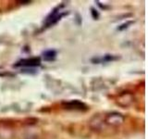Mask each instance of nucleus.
Masks as SVG:
<instances>
[{
	"label": "nucleus",
	"mask_w": 148,
	"mask_h": 139,
	"mask_svg": "<svg viewBox=\"0 0 148 139\" xmlns=\"http://www.w3.org/2000/svg\"><path fill=\"white\" fill-rule=\"evenodd\" d=\"M125 120V118L122 114L119 112H110L108 113L104 118V122L106 125H109V126L118 127L123 124Z\"/></svg>",
	"instance_id": "1"
},
{
	"label": "nucleus",
	"mask_w": 148,
	"mask_h": 139,
	"mask_svg": "<svg viewBox=\"0 0 148 139\" xmlns=\"http://www.w3.org/2000/svg\"><path fill=\"white\" fill-rule=\"evenodd\" d=\"M62 8V6L60 7H58L53 9V11L51 12L49 15L47 16V18L45 19V25L46 27H50L54 25L55 23H57L60 19H61L65 14L66 13H60L59 14V11H60V8Z\"/></svg>",
	"instance_id": "2"
},
{
	"label": "nucleus",
	"mask_w": 148,
	"mask_h": 139,
	"mask_svg": "<svg viewBox=\"0 0 148 139\" xmlns=\"http://www.w3.org/2000/svg\"><path fill=\"white\" fill-rule=\"evenodd\" d=\"M64 109H74V110H86L88 109V107L82 101L79 100H71V101H65L62 103Z\"/></svg>",
	"instance_id": "3"
},
{
	"label": "nucleus",
	"mask_w": 148,
	"mask_h": 139,
	"mask_svg": "<svg viewBox=\"0 0 148 139\" xmlns=\"http://www.w3.org/2000/svg\"><path fill=\"white\" fill-rule=\"evenodd\" d=\"M89 125L90 127L95 130V131H101L105 128V122H104V118H102L100 115H95L92 116V119L89 122Z\"/></svg>",
	"instance_id": "4"
},
{
	"label": "nucleus",
	"mask_w": 148,
	"mask_h": 139,
	"mask_svg": "<svg viewBox=\"0 0 148 139\" xmlns=\"http://www.w3.org/2000/svg\"><path fill=\"white\" fill-rule=\"evenodd\" d=\"M133 103V96L131 93H128V92H125L122 93L118 97V104L121 107H129L131 106Z\"/></svg>",
	"instance_id": "5"
},
{
	"label": "nucleus",
	"mask_w": 148,
	"mask_h": 139,
	"mask_svg": "<svg viewBox=\"0 0 148 139\" xmlns=\"http://www.w3.org/2000/svg\"><path fill=\"white\" fill-rule=\"evenodd\" d=\"M41 63L40 58H25L20 60L15 66L16 67H34V66H39Z\"/></svg>",
	"instance_id": "6"
},
{
	"label": "nucleus",
	"mask_w": 148,
	"mask_h": 139,
	"mask_svg": "<svg viewBox=\"0 0 148 139\" xmlns=\"http://www.w3.org/2000/svg\"><path fill=\"white\" fill-rule=\"evenodd\" d=\"M43 56H44V58L45 60H53L56 56H57V52H56L55 50H46L43 53Z\"/></svg>",
	"instance_id": "7"
},
{
	"label": "nucleus",
	"mask_w": 148,
	"mask_h": 139,
	"mask_svg": "<svg viewBox=\"0 0 148 139\" xmlns=\"http://www.w3.org/2000/svg\"><path fill=\"white\" fill-rule=\"evenodd\" d=\"M119 57H115L113 55H106L104 56V58H102V61H112V60H116L118 59Z\"/></svg>",
	"instance_id": "8"
},
{
	"label": "nucleus",
	"mask_w": 148,
	"mask_h": 139,
	"mask_svg": "<svg viewBox=\"0 0 148 139\" xmlns=\"http://www.w3.org/2000/svg\"><path fill=\"white\" fill-rule=\"evenodd\" d=\"M132 23H133V21H128V22H126V23H123L122 25H120V26L118 28V30H119V31H122V30L127 29V28H128L130 25H132Z\"/></svg>",
	"instance_id": "9"
},
{
	"label": "nucleus",
	"mask_w": 148,
	"mask_h": 139,
	"mask_svg": "<svg viewBox=\"0 0 148 139\" xmlns=\"http://www.w3.org/2000/svg\"><path fill=\"white\" fill-rule=\"evenodd\" d=\"M91 13H92V18L95 19V20H97L98 19V17H99V14H98V12H97L95 8H92L91 9Z\"/></svg>",
	"instance_id": "10"
}]
</instances>
